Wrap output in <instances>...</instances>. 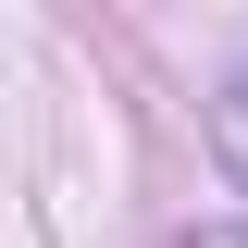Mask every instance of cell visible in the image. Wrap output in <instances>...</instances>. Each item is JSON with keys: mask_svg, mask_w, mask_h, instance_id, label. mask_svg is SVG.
Segmentation results:
<instances>
[{"mask_svg": "<svg viewBox=\"0 0 248 248\" xmlns=\"http://www.w3.org/2000/svg\"><path fill=\"white\" fill-rule=\"evenodd\" d=\"M223 174L248 186V62H236V75H223Z\"/></svg>", "mask_w": 248, "mask_h": 248, "instance_id": "1", "label": "cell"}, {"mask_svg": "<svg viewBox=\"0 0 248 248\" xmlns=\"http://www.w3.org/2000/svg\"><path fill=\"white\" fill-rule=\"evenodd\" d=\"M199 248H248V223H211V236H199Z\"/></svg>", "mask_w": 248, "mask_h": 248, "instance_id": "2", "label": "cell"}]
</instances>
